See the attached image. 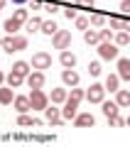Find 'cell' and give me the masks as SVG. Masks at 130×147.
I'll list each match as a JSON object with an SVG mask.
<instances>
[{"instance_id":"cell-1","label":"cell","mask_w":130,"mask_h":147,"mask_svg":"<svg viewBox=\"0 0 130 147\" xmlns=\"http://www.w3.org/2000/svg\"><path fill=\"white\" fill-rule=\"evenodd\" d=\"M96 52H98V57L106 59V61H118V57H120V54H118L120 49H118V44H115L113 39H101Z\"/></svg>"},{"instance_id":"cell-2","label":"cell","mask_w":130,"mask_h":147,"mask_svg":"<svg viewBox=\"0 0 130 147\" xmlns=\"http://www.w3.org/2000/svg\"><path fill=\"white\" fill-rule=\"evenodd\" d=\"M3 49H5L7 54L22 52V49H27V37L25 34H7V37H3Z\"/></svg>"},{"instance_id":"cell-3","label":"cell","mask_w":130,"mask_h":147,"mask_svg":"<svg viewBox=\"0 0 130 147\" xmlns=\"http://www.w3.org/2000/svg\"><path fill=\"white\" fill-rule=\"evenodd\" d=\"M30 103H32V110H44L49 105V96L44 93L42 88H32L30 93Z\"/></svg>"},{"instance_id":"cell-4","label":"cell","mask_w":130,"mask_h":147,"mask_svg":"<svg viewBox=\"0 0 130 147\" xmlns=\"http://www.w3.org/2000/svg\"><path fill=\"white\" fill-rule=\"evenodd\" d=\"M52 44H54V49H69L71 47V32L69 30H57L52 34Z\"/></svg>"},{"instance_id":"cell-5","label":"cell","mask_w":130,"mask_h":147,"mask_svg":"<svg viewBox=\"0 0 130 147\" xmlns=\"http://www.w3.org/2000/svg\"><path fill=\"white\" fill-rule=\"evenodd\" d=\"M86 100L89 103H103L106 100V86L103 84H91L86 91Z\"/></svg>"},{"instance_id":"cell-6","label":"cell","mask_w":130,"mask_h":147,"mask_svg":"<svg viewBox=\"0 0 130 147\" xmlns=\"http://www.w3.org/2000/svg\"><path fill=\"white\" fill-rule=\"evenodd\" d=\"M32 69H39V71H44V69H52V54L47 52H37L32 54Z\"/></svg>"},{"instance_id":"cell-7","label":"cell","mask_w":130,"mask_h":147,"mask_svg":"<svg viewBox=\"0 0 130 147\" xmlns=\"http://www.w3.org/2000/svg\"><path fill=\"white\" fill-rule=\"evenodd\" d=\"M44 81H47V76H44V71H39V69H35V71H30L25 76V84L30 86V88H44Z\"/></svg>"},{"instance_id":"cell-8","label":"cell","mask_w":130,"mask_h":147,"mask_svg":"<svg viewBox=\"0 0 130 147\" xmlns=\"http://www.w3.org/2000/svg\"><path fill=\"white\" fill-rule=\"evenodd\" d=\"M76 115H79V100L69 96V98L64 100V108H62V118H64V120H74Z\"/></svg>"},{"instance_id":"cell-9","label":"cell","mask_w":130,"mask_h":147,"mask_svg":"<svg viewBox=\"0 0 130 147\" xmlns=\"http://www.w3.org/2000/svg\"><path fill=\"white\" fill-rule=\"evenodd\" d=\"M44 118H47L49 125H62V120H64V118H62V110H59L54 103L44 108Z\"/></svg>"},{"instance_id":"cell-10","label":"cell","mask_w":130,"mask_h":147,"mask_svg":"<svg viewBox=\"0 0 130 147\" xmlns=\"http://www.w3.org/2000/svg\"><path fill=\"white\" fill-rule=\"evenodd\" d=\"M79 81H81L79 71H74V69H64L62 71V84L64 86H79Z\"/></svg>"},{"instance_id":"cell-11","label":"cell","mask_w":130,"mask_h":147,"mask_svg":"<svg viewBox=\"0 0 130 147\" xmlns=\"http://www.w3.org/2000/svg\"><path fill=\"white\" fill-rule=\"evenodd\" d=\"M17 125L20 127H42V120L27 115V113H20V115H17Z\"/></svg>"},{"instance_id":"cell-12","label":"cell","mask_w":130,"mask_h":147,"mask_svg":"<svg viewBox=\"0 0 130 147\" xmlns=\"http://www.w3.org/2000/svg\"><path fill=\"white\" fill-rule=\"evenodd\" d=\"M74 125H76V127H93L96 125V118L91 115V113H79V115L74 118Z\"/></svg>"},{"instance_id":"cell-13","label":"cell","mask_w":130,"mask_h":147,"mask_svg":"<svg viewBox=\"0 0 130 147\" xmlns=\"http://www.w3.org/2000/svg\"><path fill=\"white\" fill-rule=\"evenodd\" d=\"M101 110H103V115H106V118H115V115H120V105L115 103V100H103V103H101Z\"/></svg>"},{"instance_id":"cell-14","label":"cell","mask_w":130,"mask_h":147,"mask_svg":"<svg viewBox=\"0 0 130 147\" xmlns=\"http://www.w3.org/2000/svg\"><path fill=\"white\" fill-rule=\"evenodd\" d=\"M12 105H15V110H17V113H30V110H32L30 96H15V100H12Z\"/></svg>"},{"instance_id":"cell-15","label":"cell","mask_w":130,"mask_h":147,"mask_svg":"<svg viewBox=\"0 0 130 147\" xmlns=\"http://www.w3.org/2000/svg\"><path fill=\"white\" fill-rule=\"evenodd\" d=\"M59 61H62L64 69H74V66H76V54L69 52V49H62V54H59Z\"/></svg>"},{"instance_id":"cell-16","label":"cell","mask_w":130,"mask_h":147,"mask_svg":"<svg viewBox=\"0 0 130 147\" xmlns=\"http://www.w3.org/2000/svg\"><path fill=\"white\" fill-rule=\"evenodd\" d=\"M118 76L120 81H130V59L118 57Z\"/></svg>"},{"instance_id":"cell-17","label":"cell","mask_w":130,"mask_h":147,"mask_svg":"<svg viewBox=\"0 0 130 147\" xmlns=\"http://www.w3.org/2000/svg\"><path fill=\"white\" fill-rule=\"evenodd\" d=\"M115 103L120 108H130V88H118L115 91Z\"/></svg>"},{"instance_id":"cell-18","label":"cell","mask_w":130,"mask_h":147,"mask_svg":"<svg viewBox=\"0 0 130 147\" xmlns=\"http://www.w3.org/2000/svg\"><path fill=\"white\" fill-rule=\"evenodd\" d=\"M12 100H15L12 86H0V105H10Z\"/></svg>"},{"instance_id":"cell-19","label":"cell","mask_w":130,"mask_h":147,"mask_svg":"<svg viewBox=\"0 0 130 147\" xmlns=\"http://www.w3.org/2000/svg\"><path fill=\"white\" fill-rule=\"evenodd\" d=\"M106 91H110V93H115V91L120 88V76L118 74H108V76H106Z\"/></svg>"},{"instance_id":"cell-20","label":"cell","mask_w":130,"mask_h":147,"mask_svg":"<svg viewBox=\"0 0 130 147\" xmlns=\"http://www.w3.org/2000/svg\"><path fill=\"white\" fill-rule=\"evenodd\" d=\"M5 84H7V86H12V88H20V86L25 84V76H20V74L10 71V74L5 76Z\"/></svg>"},{"instance_id":"cell-21","label":"cell","mask_w":130,"mask_h":147,"mask_svg":"<svg viewBox=\"0 0 130 147\" xmlns=\"http://www.w3.org/2000/svg\"><path fill=\"white\" fill-rule=\"evenodd\" d=\"M83 42L86 44H98L101 42V30H83Z\"/></svg>"},{"instance_id":"cell-22","label":"cell","mask_w":130,"mask_h":147,"mask_svg":"<svg viewBox=\"0 0 130 147\" xmlns=\"http://www.w3.org/2000/svg\"><path fill=\"white\" fill-rule=\"evenodd\" d=\"M66 98H69L66 88H52V96H49L52 103H62V105H64V100H66Z\"/></svg>"},{"instance_id":"cell-23","label":"cell","mask_w":130,"mask_h":147,"mask_svg":"<svg viewBox=\"0 0 130 147\" xmlns=\"http://www.w3.org/2000/svg\"><path fill=\"white\" fill-rule=\"evenodd\" d=\"M22 27L20 20H15V17H10V20H5V25H3V30L7 32V34H17V30Z\"/></svg>"},{"instance_id":"cell-24","label":"cell","mask_w":130,"mask_h":147,"mask_svg":"<svg viewBox=\"0 0 130 147\" xmlns=\"http://www.w3.org/2000/svg\"><path fill=\"white\" fill-rule=\"evenodd\" d=\"M12 71L20 74V76H27V74L32 71V64L30 61H15V64H12Z\"/></svg>"},{"instance_id":"cell-25","label":"cell","mask_w":130,"mask_h":147,"mask_svg":"<svg viewBox=\"0 0 130 147\" xmlns=\"http://www.w3.org/2000/svg\"><path fill=\"white\" fill-rule=\"evenodd\" d=\"M59 30V27H57V22H54V20H42V34H47V37H52L54 34V32H57Z\"/></svg>"},{"instance_id":"cell-26","label":"cell","mask_w":130,"mask_h":147,"mask_svg":"<svg viewBox=\"0 0 130 147\" xmlns=\"http://www.w3.org/2000/svg\"><path fill=\"white\" fill-rule=\"evenodd\" d=\"M113 42L118 44V47H125V44L130 42V32H125V30H118V34L113 37Z\"/></svg>"},{"instance_id":"cell-27","label":"cell","mask_w":130,"mask_h":147,"mask_svg":"<svg viewBox=\"0 0 130 147\" xmlns=\"http://www.w3.org/2000/svg\"><path fill=\"white\" fill-rule=\"evenodd\" d=\"M25 27H27V32H39L42 30V20L39 17H30V20L25 22Z\"/></svg>"},{"instance_id":"cell-28","label":"cell","mask_w":130,"mask_h":147,"mask_svg":"<svg viewBox=\"0 0 130 147\" xmlns=\"http://www.w3.org/2000/svg\"><path fill=\"white\" fill-rule=\"evenodd\" d=\"M106 22H108V17H106L103 12H93V15H91V25L93 27H103Z\"/></svg>"},{"instance_id":"cell-29","label":"cell","mask_w":130,"mask_h":147,"mask_svg":"<svg viewBox=\"0 0 130 147\" xmlns=\"http://www.w3.org/2000/svg\"><path fill=\"white\" fill-rule=\"evenodd\" d=\"M101 71H103L101 61H91V64H89V74H91V76H101Z\"/></svg>"},{"instance_id":"cell-30","label":"cell","mask_w":130,"mask_h":147,"mask_svg":"<svg viewBox=\"0 0 130 147\" xmlns=\"http://www.w3.org/2000/svg\"><path fill=\"white\" fill-rule=\"evenodd\" d=\"M71 98H76L79 103H81V100L86 98V91H83V88H76V86H71Z\"/></svg>"},{"instance_id":"cell-31","label":"cell","mask_w":130,"mask_h":147,"mask_svg":"<svg viewBox=\"0 0 130 147\" xmlns=\"http://www.w3.org/2000/svg\"><path fill=\"white\" fill-rule=\"evenodd\" d=\"M44 10H47V12H52V15H54V12L59 10V3H57V0H44Z\"/></svg>"},{"instance_id":"cell-32","label":"cell","mask_w":130,"mask_h":147,"mask_svg":"<svg viewBox=\"0 0 130 147\" xmlns=\"http://www.w3.org/2000/svg\"><path fill=\"white\" fill-rule=\"evenodd\" d=\"M74 22H76L79 30H89V25H91V20H86V17H81V15H76V20H74Z\"/></svg>"},{"instance_id":"cell-33","label":"cell","mask_w":130,"mask_h":147,"mask_svg":"<svg viewBox=\"0 0 130 147\" xmlns=\"http://www.w3.org/2000/svg\"><path fill=\"white\" fill-rule=\"evenodd\" d=\"M12 17H15V20H20L22 25H25V22L30 20V12H27V10H15V15H12Z\"/></svg>"},{"instance_id":"cell-34","label":"cell","mask_w":130,"mask_h":147,"mask_svg":"<svg viewBox=\"0 0 130 147\" xmlns=\"http://www.w3.org/2000/svg\"><path fill=\"white\" fill-rule=\"evenodd\" d=\"M108 125H110V127H123V125H125V118H120V115L108 118Z\"/></svg>"},{"instance_id":"cell-35","label":"cell","mask_w":130,"mask_h":147,"mask_svg":"<svg viewBox=\"0 0 130 147\" xmlns=\"http://www.w3.org/2000/svg\"><path fill=\"white\" fill-rule=\"evenodd\" d=\"M64 15H66L69 20H76V7H74L71 3H66V7H64Z\"/></svg>"},{"instance_id":"cell-36","label":"cell","mask_w":130,"mask_h":147,"mask_svg":"<svg viewBox=\"0 0 130 147\" xmlns=\"http://www.w3.org/2000/svg\"><path fill=\"white\" fill-rule=\"evenodd\" d=\"M44 7V0H30V10H42Z\"/></svg>"},{"instance_id":"cell-37","label":"cell","mask_w":130,"mask_h":147,"mask_svg":"<svg viewBox=\"0 0 130 147\" xmlns=\"http://www.w3.org/2000/svg\"><path fill=\"white\" fill-rule=\"evenodd\" d=\"M113 30H110V27H106V30H101V39H113Z\"/></svg>"},{"instance_id":"cell-38","label":"cell","mask_w":130,"mask_h":147,"mask_svg":"<svg viewBox=\"0 0 130 147\" xmlns=\"http://www.w3.org/2000/svg\"><path fill=\"white\" fill-rule=\"evenodd\" d=\"M76 5H83V7H93V3L96 0H74Z\"/></svg>"},{"instance_id":"cell-39","label":"cell","mask_w":130,"mask_h":147,"mask_svg":"<svg viewBox=\"0 0 130 147\" xmlns=\"http://www.w3.org/2000/svg\"><path fill=\"white\" fill-rule=\"evenodd\" d=\"M120 10L130 15V0H120Z\"/></svg>"},{"instance_id":"cell-40","label":"cell","mask_w":130,"mask_h":147,"mask_svg":"<svg viewBox=\"0 0 130 147\" xmlns=\"http://www.w3.org/2000/svg\"><path fill=\"white\" fill-rule=\"evenodd\" d=\"M15 5H25V3H30V0H12Z\"/></svg>"},{"instance_id":"cell-41","label":"cell","mask_w":130,"mask_h":147,"mask_svg":"<svg viewBox=\"0 0 130 147\" xmlns=\"http://www.w3.org/2000/svg\"><path fill=\"white\" fill-rule=\"evenodd\" d=\"M3 81H5V74H3V71H0V86H3Z\"/></svg>"},{"instance_id":"cell-42","label":"cell","mask_w":130,"mask_h":147,"mask_svg":"<svg viewBox=\"0 0 130 147\" xmlns=\"http://www.w3.org/2000/svg\"><path fill=\"white\" fill-rule=\"evenodd\" d=\"M5 3H7V0H0V10H3V7H5Z\"/></svg>"},{"instance_id":"cell-43","label":"cell","mask_w":130,"mask_h":147,"mask_svg":"<svg viewBox=\"0 0 130 147\" xmlns=\"http://www.w3.org/2000/svg\"><path fill=\"white\" fill-rule=\"evenodd\" d=\"M125 125H130V115H128V118H125Z\"/></svg>"},{"instance_id":"cell-44","label":"cell","mask_w":130,"mask_h":147,"mask_svg":"<svg viewBox=\"0 0 130 147\" xmlns=\"http://www.w3.org/2000/svg\"><path fill=\"white\" fill-rule=\"evenodd\" d=\"M0 47H3V37H0Z\"/></svg>"},{"instance_id":"cell-45","label":"cell","mask_w":130,"mask_h":147,"mask_svg":"<svg viewBox=\"0 0 130 147\" xmlns=\"http://www.w3.org/2000/svg\"><path fill=\"white\" fill-rule=\"evenodd\" d=\"M62 3H71V0H62Z\"/></svg>"}]
</instances>
